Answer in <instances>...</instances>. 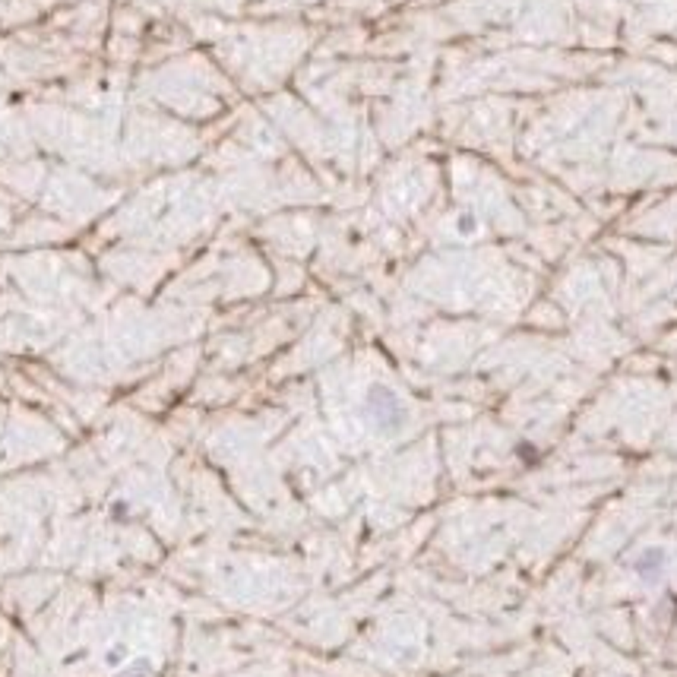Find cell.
<instances>
[{
	"label": "cell",
	"mask_w": 677,
	"mask_h": 677,
	"mask_svg": "<svg viewBox=\"0 0 677 677\" xmlns=\"http://www.w3.org/2000/svg\"><path fill=\"white\" fill-rule=\"evenodd\" d=\"M661 561H665V554H661V551H646V554L636 561V570L643 573V576H655V570L661 566Z\"/></svg>",
	"instance_id": "cell-1"
}]
</instances>
